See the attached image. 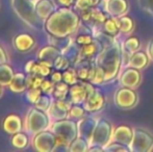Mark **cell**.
I'll return each mask as SVG.
<instances>
[{
    "label": "cell",
    "mask_w": 153,
    "mask_h": 152,
    "mask_svg": "<svg viewBox=\"0 0 153 152\" xmlns=\"http://www.w3.org/2000/svg\"><path fill=\"white\" fill-rule=\"evenodd\" d=\"M45 22L46 30L49 35L66 38L78 28L79 19L74 12L64 7L55 10Z\"/></svg>",
    "instance_id": "6da1fadb"
},
{
    "label": "cell",
    "mask_w": 153,
    "mask_h": 152,
    "mask_svg": "<svg viewBox=\"0 0 153 152\" xmlns=\"http://www.w3.org/2000/svg\"><path fill=\"white\" fill-rule=\"evenodd\" d=\"M13 7L17 13L21 20H23L29 26L34 29H39L41 27L42 20L38 17L36 13V4L30 0H12Z\"/></svg>",
    "instance_id": "7a4b0ae2"
},
{
    "label": "cell",
    "mask_w": 153,
    "mask_h": 152,
    "mask_svg": "<svg viewBox=\"0 0 153 152\" xmlns=\"http://www.w3.org/2000/svg\"><path fill=\"white\" fill-rule=\"evenodd\" d=\"M46 113L36 106L30 108L25 119V130L33 136L46 130L50 124V117Z\"/></svg>",
    "instance_id": "3957f363"
},
{
    "label": "cell",
    "mask_w": 153,
    "mask_h": 152,
    "mask_svg": "<svg viewBox=\"0 0 153 152\" xmlns=\"http://www.w3.org/2000/svg\"><path fill=\"white\" fill-rule=\"evenodd\" d=\"M51 131L57 136L62 139V141L67 143L70 146V144L76 139L78 127L76 126V123L71 120H59L53 123L51 127Z\"/></svg>",
    "instance_id": "277c9868"
},
{
    "label": "cell",
    "mask_w": 153,
    "mask_h": 152,
    "mask_svg": "<svg viewBox=\"0 0 153 152\" xmlns=\"http://www.w3.org/2000/svg\"><path fill=\"white\" fill-rule=\"evenodd\" d=\"M56 136L52 131H41L39 133L34 134L32 146L34 150L39 152H51L54 148Z\"/></svg>",
    "instance_id": "5b68a950"
},
{
    "label": "cell",
    "mask_w": 153,
    "mask_h": 152,
    "mask_svg": "<svg viewBox=\"0 0 153 152\" xmlns=\"http://www.w3.org/2000/svg\"><path fill=\"white\" fill-rule=\"evenodd\" d=\"M61 54H62V51L59 50V48H56V47L51 44L47 45V46L43 47V48L39 51V53H38L39 63L53 68V63H54L55 59Z\"/></svg>",
    "instance_id": "8992f818"
},
{
    "label": "cell",
    "mask_w": 153,
    "mask_h": 152,
    "mask_svg": "<svg viewBox=\"0 0 153 152\" xmlns=\"http://www.w3.org/2000/svg\"><path fill=\"white\" fill-rule=\"evenodd\" d=\"M71 108V105L67 103L65 100L57 99L56 101L52 102L50 108L48 110V115L50 119H53L55 121L67 119L69 117V110Z\"/></svg>",
    "instance_id": "52a82bcc"
},
{
    "label": "cell",
    "mask_w": 153,
    "mask_h": 152,
    "mask_svg": "<svg viewBox=\"0 0 153 152\" xmlns=\"http://www.w3.org/2000/svg\"><path fill=\"white\" fill-rule=\"evenodd\" d=\"M2 128H3V130L7 134L13 136V134L22 130L23 128L22 119L18 115H15V114H10L6 116L4 118L3 122H2Z\"/></svg>",
    "instance_id": "ba28073f"
},
{
    "label": "cell",
    "mask_w": 153,
    "mask_h": 152,
    "mask_svg": "<svg viewBox=\"0 0 153 152\" xmlns=\"http://www.w3.org/2000/svg\"><path fill=\"white\" fill-rule=\"evenodd\" d=\"M14 47L19 52H27L36 45V41L28 33H20L14 38Z\"/></svg>",
    "instance_id": "9c48e42d"
},
{
    "label": "cell",
    "mask_w": 153,
    "mask_h": 152,
    "mask_svg": "<svg viewBox=\"0 0 153 152\" xmlns=\"http://www.w3.org/2000/svg\"><path fill=\"white\" fill-rule=\"evenodd\" d=\"M55 12V4L51 0H39L36 3V13L42 21H46Z\"/></svg>",
    "instance_id": "30bf717a"
},
{
    "label": "cell",
    "mask_w": 153,
    "mask_h": 152,
    "mask_svg": "<svg viewBox=\"0 0 153 152\" xmlns=\"http://www.w3.org/2000/svg\"><path fill=\"white\" fill-rule=\"evenodd\" d=\"M116 101L118 106L122 108H129L137 103V96L130 90H121L116 95Z\"/></svg>",
    "instance_id": "8fae6325"
},
{
    "label": "cell",
    "mask_w": 153,
    "mask_h": 152,
    "mask_svg": "<svg viewBox=\"0 0 153 152\" xmlns=\"http://www.w3.org/2000/svg\"><path fill=\"white\" fill-rule=\"evenodd\" d=\"M133 146H134V150H149L148 147H146L147 145H153V138H151L150 134H148L147 132L142 131V130H137L134 134V139H133Z\"/></svg>",
    "instance_id": "7c38bea8"
},
{
    "label": "cell",
    "mask_w": 153,
    "mask_h": 152,
    "mask_svg": "<svg viewBox=\"0 0 153 152\" xmlns=\"http://www.w3.org/2000/svg\"><path fill=\"white\" fill-rule=\"evenodd\" d=\"M27 76L22 72H18L15 73L14 77H13L12 81H10V90L15 94H22L27 90V83H26Z\"/></svg>",
    "instance_id": "4fadbf2b"
},
{
    "label": "cell",
    "mask_w": 153,
    "mask_h": 152,
    "mask_svg": "<svg viewBox=\"0 0 153 152\" xmlns=\"http://www.w3.org/2000/svg\"><path fill=\"white\" fill-rule=\"evenodd\" d=\"M69 93H70L71 101L74 104L85 103L88 98V92L83 83L82 85H76V83L73 85L69 90Z\"/></svg>",
    "instance_id": "5bb4252c"
},
{
    "label": "cell",
    "mask_w": 153,
    "mask_h": 152,
    "mask_svg": "<svg viewBox=\"0 0 153 152\" xmlns=\"http://www.w3.org/2000/svg\"><path fill=\"white\" fill-rule=\"evenodd\" d=\"M104 99L97 92H94L92 95H90L85 101V110L88 112H97L103 106Z\"/></svg>",
    "instance_id": "9a60e30c"
},
{
    "label": "cell",
    "mask_w": 153,
    "mask_h": 152,
    "mask_svg": "<svg viewBox=\"0 0 153 152\" xmlns=\"http://www.w3.org/2000/svg\"><path fill=\"white\" fill-rule=\"evenodd\" d=\"M140 81H141V75H140L139 72L134 69H130V70L125 71L121 78L122 85L127 87H137Z\"/></svg>",
    "instance_id": "2e32d148"
},
{
    "label": "cell",
    "mask_w": 153,
    "mask_h": 152,
    "mask_svg": "<svg viewBox=\"0 0 153 152\" xmlns=\"http://www.w3.org/2000/svg\"><path fill=\"white\" fill-rule=\"evenodd\" d=\"M14 75V70L8 64H0V85L2 87H8Z\"/></svg>",
    "instance_id": "e0dca14e"
},
{
    "label": "cell",
    "mask_w": 153,
    "mask_h": 152,
    "mask_svg": "<svg viewBox=\"0 0 153 152\" xmlns=\"http://www.w3.org/2000/svg\"><path fill=\"white\" fill-rule=\"evenodd\" d=\"M94 122L91 121L89 119H85L82 121H80L78 123V132L79 136L83 139H87L90 140L93 136V132H94Z\"/></svg>",
    "instance_id": "ac0fdd59"
},
{
    "label": "cell",
    "mask_w": 153,
    "mask_h": 152,
    "mask_svg": "<svg viewBox=\"0 0 153 152\" xmlns=\"http://www.w3.org/2000/svg\"><path fill=\"white\" fill-rule=\"evenodd\" d=\"M10 143H12V146L16 149H25L29 144V138L26 133L19 131L13 134Z\"/></svg>",
    "instance_id": "d6986e66"
},
{
    "label": "cell",
    "mask_w": 153,
    "mask_h": 152,
    "mask_svg": "<svg viewBox=\"0 0 153 152\" xmlns=\"http://www.w3.org/2000/svg\"><path fill=\"white\" fill-rule=\"evenodd\" d=\"M132 138V131L128 126H120L116 130L115 139L118 142L122 143V145H128Z\"/></svg>",
    "instance_id": "ffe728a7"
},
{
    "label": "cell",
    "mask_w": 153,
    "mask_h": 152,
    "mask_svg": "<svg viewBox=\"0 0 153 152\" xmlns=\"http://www.w3.org/2000/svg\"><path fill=\"white\" fill-rule=\"evenodd\" d=\"M69 90H70V87H69L68 83H66L65 81H59V82L55 83L52 95L54 96L56 99L64 100L65 98H66L67 94L69 93Z\"/></svg>",
    "instance_id": "44dd1931"
},
{
    "label": "cell",
    "mask_w": 153,
    "mask_h": 152,
    "mask_svg": "<svg viewBox=\"0 0 153 152\" xmlns=\"http://www.w3.org/2000/svg\"><path fill=\"white\" fill-rule=\"evenodd\" d=\"M148 63V59L146 55L143 52H137L132 55L130 59V66H132L135 69H141V68L145 67Z\"/></svg>",
    "instance_id": "7402d4cb"
},
{
    "label": "cell",
    "mask_w": 153,
    "mask_h": 152,
    "mask_svg": "<svg viewBox=\"0 0 153 152\" xmlns=\"http://www.w3.org/2000/svg\"><path fill=\"white\" fill-rule=\"evenodd\" d=\"M51 104H52V100H51V98L49 97V94H45V95L44 94H42L41 97L39 98L38 101L34 103V106L38 108H40V110H44V112L48 113Z\"/></svg>",
    "instance_id": "603a6c76"
},
{
    "label": "cell",
    "mask_w": 153,
    "mask_h": 152,
    "mask_svg": "<svg viewBox=\"0 0 153 152\" xmlns=\"http://www.w3.org/2000/svg\"><path fill=\"white\" fill-rule=\"evenodd\" d=\"M45 79V77L38 75V74H29L26 78V83H27V89H41V85H42L43 80Z\"/></svg>",
    "instance_id": "cb8c5ba5"
},
{
    "label": "cell",
    "mask_w": 153,
    "mask_h": 152,
    "mask_svg": "<svg viewBox=\"0 0 153 152\" xmlns=\"http://www.w3.org/2000/svg\"><path fill=\"white\" fill-rule=\"evenodd\" d=\"M116 23H117L119 29L123 33H130L133 29V24L132 21L130 20V18L128 17H124V18H120V19H115Z\"/></svg>",
    "instance_id": "d4e9b609"
},
{
    "label": "cell",
    "mask_w": 153,
    "mask_h": 152,
    "mask_svg": "<svg viewBox=\"0 0 153 152\" xmlns=\"http://www.w3.org/2000/svg\"><path fill=\"white\" fill-rule=\"evenodd\" d=\"M77 71H75L73 68H68L62 73V80L69 85H73L77 82Z\"/></svg>",
    "instance_id": "484cf974"
},
{
    "label": "cell",
    "mask_w": 153,
    "mask_h": 152,
    "mask_svg": "<svg viewBox=\"0 0 153 152\" xmlns=\"http://www.w3.org/2000/svg\"><path fill=\"white\" fill-rule=\"evenodd\" d=\"M69 150L70 151H87L88 150V145L87 141L83 138H76L69 146Z\"/></svg>",
    "instance_id": "4316f807"
},
{
    "label": "cell",
    "mask_w": 153,
    "mask_h": 152,
    "mask_svg": "<svg viewBox=\"0 0 153 152\" xmlns=\"http://www.w3.org/2000/svg\"><path fill=\"white\" fill-rule=\"evenodd\" d=\"M96 52H97V45L92 42L91 44L85 45L80 49V53H79L78 57H90L93 56Z\"/></svg>",
    "instance_id": "83f0119b"
},
{
    "label": "cell",
    "mask_w": 153,
    "mask_h": 152,
    "mask_svg": "<svg viewBox=\"0 0 153 152\" xmlns=\"http://www.w3.org/2000/svg\"><path fill=\"white\" fill-rule=\"evenodd\" d=\"M69 65H70V62H69V59H67L66 56H64L62 55V53L61 55H59V56L55 59L54 63H53V68L56 70H66L69 68Z\"/></svg>",
    "instance_id": "f1b7e54d"
},
{
    "label": "cell",
    "mask_w": 153,
    "mask_h": 152,
    "mask_svg": "<svg viewBox=\"0 0 153 152\" xmlns=\"http://www.w3.org/2000/svg\"><path fill=\"white\" fill-rule=\"evenodd\" d=\"M43 94L42 90L39 87V89H27L26 92V99L28 100L29 103L34 104L39 100V98L41 97V95Z\"/></svg>",
    "instance_id": "f546056e"
},
{
    "label": "cell",
    "mask_w": 153,
    "mask_h": 152,
    "mask_svg": "<svg viewBox=\"0 0 153 152\" xmlns=\"http://www.w3.org/2000/svg\"><path fill=\"white\" fill-rule=\"evenodd\" d=\"M140 47V42L137 38H129L125 42V48L129 53H133Z\"/></svg>",
    "instance_id": "4dcf8cb0"
},
{
    "label": "cell",
    "mask_w": 153,
    "mask_h": 152,
    "mask_svg": "<svg viewBox=\"0 0 153 152\" xmlns=\"http://www.w3.org/2000/svg\"><path fill=\"white\" fill-rule=\"evenodd\" d=\"M85 114V110L80 106H78V104L74 106H71L70 110H69V117L71 119H79Z\"/></svg>",
    "instance_id": "1f68e13d"
},
{
    "label": "cell",
    "mask_w": 153,
    "mask_h": 152,
    "mask_svg": "<svg viewBox=\"0 0 153 152\" xmlns=\"http://www.w3.org/2000/svg\"><path fill=\"white\" fill-rule=\"evenodd\" d=\"M105 30L109 33V35L116 36L118 33V31L120 30L119 27H118L117 23H116V20H107L105 22Z\"/></svg>",
    "instance_id": "d6a6232c"
},
{
    "label": "cell",
    "mask_w": 153,
    "mask_h": 152,
    "mask_svg": "<svg viewBox=\"0 0 153 152\" xmlns=\"http://www.w3.org/2000/svg\"><path fill=\"white\" fill-rule=\"evenodd\" d=\"M55 83L52 80H48V79H44L41 85V90L44 94H52L53 90H54Z\"/></svg>",
    "instance_id": "836d02e7"
},
{
    "label": "cell",
    "mask_w": 153,
    "mask_h": 152,
    "mask_svg": "<svg viewBox=\"0 0 153 152\" xmlns=\"http://www.w3.org/2000/svg\"><path fill=\"white\" fill-rule=\"evenodd\" d=\"M98 2V0H77L76 7L80 10H85L89 7L95 5Z\"/></svg>",
    "instance_id": "e575fe53"
},
{
    "label": "cell",
    "mask_w": 153,
    "mask_h": 152,
    "mask_svg": "<svg viewBox=\"0 0 153 152\" xmlns=\"http://www.w3.org/2000/svg\"><path fill=\"white\" fill-rule=\"evenodd\" d=\"M103 80H105V70L103 69L102 67H97L96 71H95V76L93 78L92 82L94 83H100L102 82Z\"/></svg>",
    "instance_id": "d590c367"
},
{
    "label": "cell",
    "mask_w": 153,
    "mask_h": 152,
    "mask_svg": "<svg viewBox=\"0 0 153 152\" xmlns=\"http://www.w3.org/2000/svg\"><path fill=\"white\" fill-rule=\"evenodd\" d=\"M91 14H92V19L94 21L98 23H103L105 22V16L102 14V12L98 10H91Z\"/></svg>",
    "instance_id": "8d00e7d4"
},
{
    "label": "cell",
    "mask_w": 153,
    "mask_h": 152,
    "mask_svg": "<svg viewBox=\"0 0 153 152\" xmlns=\"http://www.w3.org/2000/svg\"><path fill=\"white\" fill-rule=\"evenodd\" d=\"M92 42H93L92 37H90V36H88V35H80V36H78L77 39H76L77 44L82 45V46L88 45V44H91Z\"/></svg>",
    "instance_id": "74e56055"
},
{
    "label": "cell",
    "mask_w": 153,
    "mask_h": 152,
    "mask_svg": "<svg viewBox=\"0 0 153 152\" xmlns=\"http://www.w3.org/2000/svg\"><path fill=\"white\" fill-rule=\"evenodd\" d=\"M89 72L90 69H88V68H80L77 71V76L80 79H88L89 78Z\"/></svg>",
    "instance_id": "f35d334b"
},
{
    "label": "cell",
    "mask_w": 153,
    "mask_h": 152,
    "mask_svg": "<svg viewBox=\"0 0 153 152\" xmlns=\"http://www.w3.org/2000/svg\"><path fill=\"white\" fill-rule=\"evenodd\" d=\"M51 80H52L54 83H57V82H59V81H62V73L59 72V70L53 72V73L51 74Z\"/></svg>",
    "instance_id": "ab89813d"
},
{
    "label": "cell",
    "mask_w": 153,
    "mask_h": 152,
    "mask_svg": "<svg viewBox=\"0 0 153 152\" xmlns=\"http://www.w3.org/2000/svg\"><path fill=\"white\" fill-rule=\"evenodd\" d=\"M36 62H34V61H28V62H27V64L25 65V72H26V73H28V74H30L32 72V70H33L34 66H36Z\"/></svg>",
    "instance_id": "60d3db41"
},
{
    "label": "cell",
    "mask_w": 153,
    "mask_h": 152,
    "mask_svg": "<svg viewBox=\"0 0 153 152\" xmlns=\"http://www.w3.org/2000/svg\"><path fill=\"white\" fill-rule=\"evenodd\" d=\"M6 62H7V55H6L4 49L2 48L1 45H0V64L6 63Z\"/></svg>",
    "instance_id": "b9f144b4"
},
{
    "label": "cell",
    "mask_w": 153,
    "mask_h": 152,
    "mask_svg": "<svg viewBox=\"0 0 153 152\" xmlns=\"http://www.w3.org/2000/svg\"><path fill=\"white\" fill-rule=\"evenodd\" d=\"M57 1H59V3H61L62 5H64V6H70L71 4H73L74 0H57Z\"/></svg>",
    "instance_id": "7bdbcfd3"
},
{
    "label": "cell",
    "mask_w": 153,
    "mask_h": 152,
    "mask_svg": "<svg viewBox=\"0 0 153 152\" xmlns=\"http://www.w3.org/2000/svg\"><path fill=\"white\" fill-rule=\"evenodd\" d=\"M149 49H150V55H151V59H153V42L150 43Z\"/></svg>",
    "instance_id": "ee69618b"
},
{
    "label": "cell",
    "mask_w": 153,
    "mask_h": 152,
    "mask_svg": "<svg viewBox=\"0 0 153 152\" xmlns=\"http://www.w3.org/2000/svg\"><path fill=\"white\" fill-rule=\"evenodd\" d=\"M1 95H2V85H0V97H1Z\"/></svg>",
    "instance_id": "f6af8a7d"
},
{
    "label": "cell",
    "mask_w": 153,
    "mask_h": 152,
    "mask_svg": "<svg viewBox=\"0 0 153 152\" xmlns=\"http://www.w3.org/2000/svg\"><path fill=\"white\" fill-rule=\"evenodd\" d=\"M30 1H32V2H33V3H34V4H36V2H38V1H39V0H30Z\"/></svg>",
    "instance_id": "bcb514c9"
}]
</instances>
